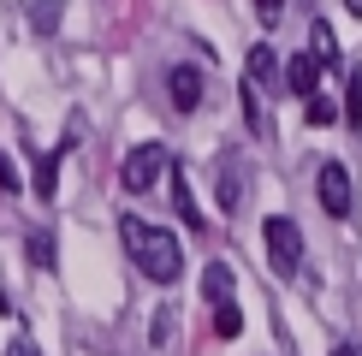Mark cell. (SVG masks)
<instances>
[{
  "instance_id": "obj_1",
  "label": "cell",
  "mask_w": 362,
  "mask_h": 356,
  "mask_svg": "<svg viewBox=\"0 0 362 356\" xmlns=\"http://www.w3.org/2000/svg\"><path fill=\"white\" fill-rule=\"evenodd\" d=\"M119 237H125V256L137 261V273H148V285H173L185 273V249L167 226H148V220L125 214L119 220Z\"/></svg>"
},
{
  "instance_id": "obj_2",
  "label": "cell",
  "mask_w": 362,
  "mask_h": 356,
  "mask_svg": "<svg viewBox=\"0 0 362 356\" xmlns=\"http://www.w3.org/2000/svg\"><path fill=\"white\" fill-rule=\"evenodd\" d=\"M173 167V155H167V143H137L125 155V167H119V190H131V196H143V190H155L160 184V172Z\"/></svg>"
},
{
  "instance_id": "obj_3",
  "label": "cell",
  "mask_w": 362,
  "mask_h": 356,
  "mask_svg": "<svg viewBox=\"0 0 362 356\" xmlns=\"http://www.w3.org/2000/svg\"><path fill=\"white\" fill-rule=\"evenodd\" d=\"M262 237H267V261H274V273L291 279L297 267H303V232H297V220L274 214V220L262 226Z\"/></svg>"
},
{
  "instance_id": "obj_4",
  "label": "cell",
  "mask_w": 362,
  "mask_h": 356,
  "mask_svg": "<svg viewBox=\"0 0 362 356\" xmlns=\"http://www.w3.org/2000/svg\"><path fill=\"white\" fill-rule=\"evenodd\" d=\"M315 196H321V208L333 220H351V172H344L339 160H327L321 178H315Z\"/></svg>"
},
{
  "instance_id": "obj_5",
  "label": "cell",
  "mask_w": 362,
  "mask_h": 356,
  "mask_svg": "<svg viewBox=\"0 0 362 356\" xmlns=\"http://www.w3.org/2000/svg\"><path fill=\"white\" fill-rule=\"evenodd\" d=\"M167 95H173L178 113H196V107H202V71H196V66H173L167 71Z\"/></svg>"
},
{
  "instance_id": "obj_6",
  "label": "cell",
  "mask_w": 362,
  "mask_h": 356,
  "mask_svg": "<svg viewBox=\"0 0 362 356\" xmlns=\"http://www.w3.org/2000/svg\"><path fill=\"white\" fill-rule=\"evenodd\" d=\"M315 83H321V59H315V48H309V54H291V66H285V89L309 101Z\"/></svg>"
},
{
  "instance_id": "obj_7",
  "label": "cell",
  "mask_w": 362,
  "mask_h": 356,
  "mask_svg": "<svg viewBox=\"0 0 362 356\" xmlns=\"http://www.w3.org/2000/svg\"><path fill=\"white\" fill-rule=\"evenodd\" d=\"M232 285H238V279H232V267H226V261H208L202 267V297H208V303H232Z\"/></svg>"
},
{
  "instance_id": "obj_8",
  "label": "cell",
  "mask_w": 362,
  "mask_h": 356,
  "mask_svg": "<svg viewBox=\"0 0 362 356\" xmlns=\"http://www.w3.org/2000/svg\"><path fill=\"white\" fill-rule=\"evenodd\" d=\"M173 208H178V220H185L190 232H202V208H196V196H190V178H185V172H173Z\"/></svg>"
},
{
  "instance_id": "obj_9",
  "label": "cell",
  "mask_w": 362,
  "mask_h": 356,
  "mask_svg": "<svg viewBox=\"0 0 362 356\" xmlns=\"http://www.w3.org/2000/svg\"><path fill=\"white\" fill-rule=\"evenodd\" d=\"M59 18H66V0H30V30L36 36H54Z\"/></svg>"
},
{
  "instance_id": "obj_10",
  "label": "cell",
  "mask_w": 362,
  "mask_h": 356,
  "mask_svg": "<svg viewBox=\"0 0 362 356\" xmlns=\"http://www.w3.org/2000/svg\"><path fill=\"white\" fill-rule=\"evenodd\" d=\"M24 256L36 261V267H54V261H59V249H54V232H48V226H36V232L24 237Z\"/></svg>"
},
{
  "instance_id": "obj_11",
  "label": "cell",
  "mask_w": 362,
  "mask_h": 356,
  "mask_svg": "<svg viewBox=\"0 0 362 356\" xmlns=\"http://www.w3.org/2000/svg\"><path fill=\"white\" fill-rule=\"evenodd\" d=\"M274 78H279V59H274V48H267V42H262V48H250V83L262 89V83H274Z\"/></svg>"
},
{
  "instance_id": "obj_12",
  "label": "cell",
  "mask_w": 362,
  "mask_h": 356,
  "mask_svg": "<svg viewBox=\"0 0 362 356\" xmlns=\"http://www.w3.org/2000/svg\"><path fill=\"white\" fill-rule=\"evenodd\" d=\"M54 184H59V148L36 160V196H42V202H54Z\"/></svg>"
},
{
  "instance_id": "obj_13",
  "label": "cell",
  "mask_w": 362,
  "mask_h": 356,
  "mask_svg": "<svg viewBox=\"0 0 362 356\" xmlns=\"http://www.w3.org/2000/svg\"><path fill=\"white\" fill-rule=\"evenodd\" d=\"M344 125H362V66H351V83H344Z\"/></svg>"
},
{
  "instance_id": "obj_14",
  "label": "cell",
  "mask_w": 362,
  "mask_h": 356,
  "mask_svg": "<svg viewBox=\"0 0 362 356\" xmlns=\"http://www.w3.org/2000/svg\"><path fill=\"white\" fill-rule=\"evenodd\" d=\"M238 202H244V190H238V167L226 160V167H220V208H226V214H238Z\"/></svg>"
},
{
  "instance_id": "obj_15",
  "label": "cell",
  "mask_w": 362,
  "mask_h": 356,
  "mask_svg": "<svg viewBox=\"0 0 362 356\" xmlns=\"http://www.w3.org/2000/svg\"><path fill=\"white\" fill-rule=\"evenodd\" d=\"M214 333H220V338H238V333H244V309H238V303H220V309H214Z\"/></svg>"
},
{
  "instance_id": "obj_16",
  "label": "cell",
  "mask_w": 362,
  "mask_h": 356,
  "mask_svg": "<svg viewBox=\"0 0 362 356\" xmlns=\"http://www.w3.org/2000/svg\"><path fill=\"white\" fill-rule=\"evenodd\" d=\"M309 42H315V59H321V66H339V48H333V30H327V24H315Z\"/></svg>"
},
{
  "instance_id": "obj_17",
  "label": "cell",
  "mask_w": 362,
  "mask_h": 356,
  "mask_svg": "<svg viewBox=\"0 0 362 356\" xmlns=\"http://www.w3.org/2000/svg\"><path fill=\"white\" fill-rule=\"evenodd\" d=\"M309 125H333V119H339V107H333V101H327V95H309Z\"/></svg>"
},
{
  "instance_id": "obj_18",
  "label": "cell",
  "mask_w": 362,
  "mask_h": 356,
  "mask_svg": "<svg viewBox=\"0 0 362 356\" xmlns=\"http://www.w3.org/2000/svg\"><path fill=\"white\" fill-rule=\"evenodd\" d=\"M0 196H18V167H12V155H0Z\"/></svg>"
},
{
  "instance_id": "obj_19",
  "label": "cell",
  "mask_w": 362,
  "mask_h": 356,
  "mask_svg": "<svg viewBox=\"0 0 362 356\" xmlns=\"http://www.w3.org/2000/svg\"><path fill=\"white\" fill-rule=\"evenodd\" d=\"M6 356H42V345H36V338H24V333H18V338L6 345Z\"/></svg>"
},
{
  "instance_id": "obj_20",
  "label": "cell",
  "mask_w": 362,
  "mask_h": 356,
  "mask_svg": "<svg viewBox=\"0 0 362 356\" xmlns=\"http://www.w3.org/2000/svg\"><path fill=\"white\" fill-rule=\"evenodd\" d=\"M279 12H285V0H255V18H262V24H274Z\"/></svg>"
},
{
  "instance_id": "obj_21",
  "label": "cell",
  "mask_w": 362,
  "mask_h": 356,
  "mask_svg": "<svg viewBox=\"0 0 362 356\" xmlns=\"http://www.w3.org/2000/svg\"><path fill=\"white\" fill-rule=\"evenodd\" d=\"M344 12H351V18H362V0H344Z\"/></svg>"
},
{
  "instance_id": "obj_22",
  "label": "cell",
  "mask_w": 362,
  "mask_h": 356,
  "mask_svg": "<svg viewBox=\"0 0 362 356\" xmlns=\"http://www.w3.org/2000/svg\"><path fill=\"white\" fill-rule=\"evenodd\" d=\"M333 356H362V350H356V345H339V350H333Z\"/></svg>"
}]
</instances>
